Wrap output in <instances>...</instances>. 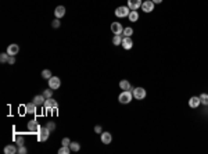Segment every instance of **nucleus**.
<instances>
[{
  "mask_svg": "<svg viewBox=\"0 0 208 154\" xmlns=\"http://www.w3.org/2000/svg\"><path fill=\"white\" fill-rule=\"evenodd\" d=\"M132 99H133V93L130 92V90H124V92L119 93V96H118V100H119V103H121V104L130 103Z\"/></svg>",
  "mask_w": 208,
  "mask_h": 154,
  "instance_id": "nucleus-1",
  "label": "nucleus"
},
{
  "mask_svg": "<svg viewBox=\"0 0 208 154\" xmlns=\"http://www.w3.org/2000/svg\"><path fill=\"white\" fill-rule=\"evenodd\" d=\"M49 135H50V129L47 126H42L39 129V132H38V140L39 142H46L49 139Z\"/></svg>",
  "mask_w": 208,
  "mask_h": 154,
  "instance_id": "nucleus-2",
  "label": "nucleus"
},
{
  "mask_svg": "<svg viewBox=\"0 0 208 154\" xmlns=\"http://www.w3.org/2000/svg\"><path fill=\"white\" fill-rule=\"evenodd\" d=\"M130 13V8L128 7V6H121V7H118L117 10H115V15L119 18H125L128 17Z\"/></svg>",
  "mask_w": 208,
  "mask_h": 154,
  "instance_id": "nucleus-3",
  "label": "nucleus"
},
{
  "mask_svg": "<svg viewBox=\"0 0 208 154\" xmlns=\"http://www.w3.org/2000/svg\"><path fill=\"white\" fill-rule=\"evenodd\" d=\"M133 93V97L136 99V100H143L144 97H146V89H143V88H135V90L132 92Z\"/></svg>",
  "mask_w": 208,
  "mask_h": 154,
  "instance_id": "nucleus-4",
  "label": "nucleus"
},
{
  "mask_svg": "<svg viewBox=\"0 0 208 154\" xmlns=\"http://www.w3.org/2000/svg\"><path fill=\"white\" fill-rule=\"evenodd\" d=\"M43 107L46 111H50L51 108H57L58 107V104L56 100H53V97H50V99H46V101H44L43 104Z\"/></svg>",
  "mask_w": 208,
  "mask_h": 154,
  "instance_id": "nucleus-5",
  "label": "nucleus"
},
{
  "mask_svg": "<svg viewBox=\"0 0 208 154\" xmlns=\"http://www.w3.org/2000/svg\"><path fill=\"white\" fill-rule=\"evenodd\" d=\"M60 85H61V81L58 76H51V78L49 79V88H50V89L56 90L60 88Z\"/></svg>",
  "mask_w": 208,
  "mask_h": 154,
  "instance_id": "nucleus-6",
  "label": "nucleus"
},
{
  "mask_svg": "<svg viewBox=\"0 0 208 154\" xmlns=\"http://www.w3.org/2000/svg\"><path fill=\"white\" fill-rule=\"evenodd\" d=\"M111 32L114 35H122L124 32V26L121 25V22H112L111 24Z\"/></svg>",
  "mask_w": 208,
  "mask_h": 154,
  "instance_id": "nucleus-7",
  "label": "nucleus"
},
{
  "mask_svg": "<svg viewBox=\"0 0 208 154\" xmlns=\"http://www.w3.org/2000/svg\"><path fill=\"white\" fill-rule=\"evenodd\" d=\"M142 10H143L144 13H151V11L154 10V3H153L151 0H146V2H143V4H142Z\"/></svg>",
  "mask_w": 208,
  "mask_h": 154,
  "instance_id": "nucleus-8",
  "label": "nucleus"
},
{
  "mask_svg": "<svg viewBox=\"0 0 208 154\" xmlns=\"http://www.w3.org/2000/svg\"><path fill=\"white\" fill-rule=\"evenodd\" d=\"M142 0H128V7L130 10H137V8L142 7Z\"/></svg>",
  "mask_w": 208,
  "mask_h": 154,
  "instance_id": "nucleus-9",
  "label": "nucleus"
},
{
  "mask_svg": "<svg viewBox=\"0 0 208 154\" xmlns=\"http://www.w3.org/2000/svg\"><path fill=\"white\" fill-rule=\"evenodd\" d=\"M122 47L125 49V50H130L133 47V42H132V39H130L129 36H125L124 39H122Z\"/></svg>",
  "mask_w": 208,
  "mask_h": 154,
  "instance_id": "nucleus-10",
  "label": "nucleus"
},
{
  "mask_svg": "<svg viewBox=\"0 0 208 154\" xmlns=\"http://www.w3.org/2000/svg\"><path fill=\"white\" fill-rule=\"evenodd\" d=\"M18 51H20V46H18V45H15V43H13V45H8V47H7L8 56H17Z\"/></svg>",
  "mask_w": 208,
  "mask_h": 154,
  "instance_id": "nucleus-11",
  "label": "nucleus"
},
{
  "mask_svg": "<svg viewBox=\"0 0 208 154\" xmlns=\"http://www.w3.org/2000/svg\"><path fill=\"white\" fill-rule=\"evenodd\" d=\"M28 129L31 131V132H39V124H38V121L36 119H32V121H29L28 122Z\"/></svg>",
  "mask_w": 208,
  "mask_h": 154,
  "instance_id": "nucleus-12",
  "label": "nucleus"
},
{
  "mask_svg": "<svg viewBox=\"0 0 208 154\" xmlns=\"http://www.w3.org/2000/svg\"><path fill=\"white\" fill-rule=\"evenodd\" d=\"M119 88H121L122 90H130V92H133V90H135V88H133V86L130 85V83L128 82L126 79H124V81H121V82H119Z\"/></svg>",
  "mask_w": 208,
  "mask_h": 154,
  "instance_id": "nucleus-13",
  "label": "nucleus"
},
{
  "mask_svg": "<svg viewBox=\"0 0 208 154\" xmlns=\"http://www.w3.org/2000/svg\"><path fill=\"white\" fill-rule=\"evenodd\" d=\"M200 104H201L200 97H197V96L190 97V100H189V106H190L191 108H197L198 106H200Z\"/></svg>",
  "mask_w": 208,
  "mask_h": 154,
  "instance_id": "nucleus-14",
  "label": "nucleus"
},
{
  "mask_svg": "<svg viewBox=\"0 0 208 154\" xmlns=\"http://www.w3.org/2000/svg\"><path fill=\"white\" fill-rule=\"evenodd\" d=\"M111 140H112L111 133H108V132H103V133H101V142H103L104 144H110V143H111Z\"/></svg>",
  "mask_w": 208,
  "mask_h": 154,
  "instance_id": "nucleus-15",
  "label": "nucleus"
},
{
  "mask_svg": "<svg viewBox=\"0 0 208 154\" xmlns=\"http://www.w3.org/2000/svg\"><path fill=\"white\" fill-rule=\"evenodd\" d=\"M44 101H46V97H44L43 94H38V96L33 97V103H35L36 106H43Z\"/></svg>",
  "mask_w": 208,
  "mask_h": 154,
  "instance_id": "nucleus-16",
  "label": "nucleus"
},
{
  "mask_svg": "<svg viewBox=\"0 0 208 154\" xmlns=\"http://www.w3.org/2000/svg\"><path fill=\"white\" fill-rule=\"evenodd\" d=\"M36 107H38V106H36L35 103H28V104H25V111L28 112V114H35L36 112Z\"/></svg>",
  "mask_w": 208,
  "mask_h": 154,
  "instance_id": "nucleus-17",
  "label": "nucleus"
},
{
  "mask_svg": "<svg viewBox=\"0 0 208 154\" xmlns=\"http://www.w3.org/2000/svg\"><path fill=\"white\" fill-rule=\"evenodd\" d=\"M54 14H56V18L64 17V14H65V7H64V6H58V7H56V10H54Z\"/></svg>",
  "mask_w": 208,
  "mask_h": 154,
  "instance_id": "nucleus-18",
  "label": "nucleus"
},
{
  "mask_svg": "<svg viewBox=\"0 0 208 154\" xmlns=\"http://www.w3.org/2000/svg\"><path fill=\"white\" fill-rule=\"evenodd\" d=\"M4 153L6 154H14V153H18V149L14 146V144H8V146L4 147Z\"/></svg>",
  "mask_w": 208,
  "mask_h": 154,
  "instance_id": "nucleus-19",
  "label": "nucleus"
},
{
  "mask_svg": "<svg viewBox=\"0 0 208 154\" xmlns=\"http://www.w3.org/2000/svg\"><path fill=\"white\" fill-rule=\"evenodd\" d=\"M128 18L130 20V22H136L137 20H139V13H137L136 10H130L129 15H128Z\"/></svg>",
  "mask_w": 208,
  "mask_h": 154,
  "instance_id": "nucleus-20",
  "label": "nucleus"
},
{
  "mask_svg": "<svg viewBox=\"0 0 208 154\" xmlns=\"http://www.w3.org/2000/svg\"><path fill=\"white\" fill-rule=\"evenodd\" d=\"M122 39H124V38H122L121 35H115L114 38H112V43H114L115 46H119V45H122Z\"/></svg>",
  "mask_w": 208,
  "mask_h": 154,
  "instance_id": "nucleus-21",
  "label": "nucleus"
},
{
  "mask_svg": "<svg viewBox=\"0 0 208 154\" xmlns=\"http://www.w3.org/2000/svg\"><path fill=\"white\" fill-rule=\"evenodd\" d=\"M198 97H200L201 104H204V106H208V94H207V93H201Z\"/></svg>",
  "mask_w": 208,
  "mask_h": 154,
  "instance_id": "nucleus-22",
  "label": "nucleus"
},
{
  "mask_svg": "<svg viewBox=\"0 0 208 154\" xmlns=\"http://www.w3.org/2000/svg\"><path fill=\"white\" fill-rule=\"evenodd\" d=\"M69 149H71V151H79V150H81V144L76 143V142H71Z\"/></svg>",
  "mask_w": 208,
  "mask_h": 154,
  "instance_id": "nucleus-23",
  "label": "nucleus"
},
{
  "mask_svg": "<svg viewBox=\"0 0 208 154\" xmlns=\"http://www.w3.org/2000/svg\"><path fill=\"white\" fill-rule=\"evenodd\" d=\"M14 140H15V143H17L18 146H22V144H24V136H22V135H15Z\"/></svg>",
  "mask_w": 208,
  "mask_h": 154,
  "instance_id": "nucleus-24",
  "label": "nucleus"
},
{
  "mask_svg": "<svg viewBox=\"0 0 208 154\" xmlns=\"http://www.w3.org/2000/svg\"><path fill=\"white\" fill-rule=\"evenodd\" d=\"M71 153V149H69V146H63L58 150V154H69Z\"/></svg>",
  "mask_w": 208,
  "mask_h": 154,
  "instance_id": "nucleus-25",
  "label": "nucleus"
},
{
  "mask_svg": "<svg viewBox=\"0 0 208 154\" xmlns=\"http://www.w3.org/2000/svg\"><path fill=\"white\" fill-rule=\"evenodd\" d=\"M122 33H124L125 36H129V38H130V36L133 35V29L130 28V26H128V28H124V32H122Z\"/></svg>",
  "mask_w": 208,
  "mask_h": 154,
  "instance_id": "nucleus-26",
  "label": "nucleus"
},
{
  "mask_svg": "<svg viewBox=\"0 0 208 154\" xmlns=\"http://www.w3.org/2000/svg\"><path fill=\"white\" fill-rule=\"evenodd\" d=\"M42 78L50 79V78H51V72L49 71V69H43V71H42Z\"/></svg>",
  "mask_w": 208,
  "mask_h": 154,
  "instance_id": "nucleus-27",
  "label": "nucleus"
},
{
  "mask_svg": "<svg viewBox=\"0 0 208 154\" xmlns=\"http://www.w3.org/2000/svg\"><path fill=\"white\" fill-rule=\"evenodd\" d=\"M8 53H2L0 54V63H7L8 61Z\"/></svg>",
  "mask_w": 208,
  "mask_h": 154,
  "instance_id": "nucleus-28",
  "label": "nucleus"
},
{
  "mask_svg": "<svg viewBox=\"0 0 208 154\" xmlns=\"http://www.w3.org/2000/svg\"><path fill=\"white\" fill-rule=\"evenodd\" d=\"M43 96L46 97V99H50V97L53 96V89H46L43 92Z\"/></svg>",
  "mask_w": 208,
  "mask_h": 154,
  "instance_id": "nucleus-29",
  "label": "nucleus"
},
{
  "mask_svg": "<svg viewBox=\"0 0 208 154\" xmlns=\"http://www.w3.org/2000/svg\"><path fill=\"white\" fill-rule=\"evenodd\" d=\"M18 153L20 154H26L28 153V150H26V147L22 144V146H18Z\"/></svg>",
  "mask_w": 208,
  "mask_h": 154,
  "instance_id": "nucleus-30",
  "label": "nucleus"
},
{
  "mask_svg": "<svg viewBox=\"0 0 208 154\" xmlns=\"http://www.w3.org/2000/svg\"><path fill=\"white\" fill-rule=\"evenodd\" d=\"M51 26H53V28H60V20H58V18H56V20L51 22Z\"/></svg>",
  "mask_w": 208,
  "mask_h": 154,
  "instance_id": "nucleus-31",
  "label": "nucleus"
},
{
  "mask_svg": "<svg viewBox=\"0 0 208 154\" xmlns=\"http://www.w3.org/2000/svg\"><path fill=\"white\" fill-rule=\"evenodd\" d=\"M46 126H47L49 129H50V132L56 129V124H54V122H47V125H46Z\"/></svg>",
  "mask_w": 208,
  "mask_h": 154,
  "instance_id": "nucleus-32",
  "label": "nucleus"
},
{
  "mask_svg": "<svg viewBox=\"0 0 208 154\" xmlns=\"http://www.w3.org/2000/svg\"><path fill=\"white\" fill-rule=\"evenodd\" d=\"M61 143H63V146H69V144H71V140H69L68 137H64Z\"/></svg>",
  "mask_w": 208,
  "mask_h": 154,
  "instance_id": "nucleus-33",
  "label": "nucleus"
},
{
  "mask_svg": "<svg viewBox=\"0 0 208 154\" xmlns=\"http://www.w3.org/2000/svg\"><path fill=\"white\" fill-rule=\"evenodd\" d=\"M94 132H96V133H100V135H101V133H103V129H101V126L100 125H96V126H94Z\"/></svg>",
  "mask_w": 208,
  "mask_h": 154,
  "instance_id": "nucleus-34",
  "label": "nucleus"
},
{
  "mask_svg": "<svg viewBox=\"0 0 208 154\" xmlns=\"http://www.w3.org/2000/svg\"><path fill=\"white\" fill-rule=\"evenodd\" d=\"M8 63H10V64H14V63H15V57H14V56H10V57H8Z\"/></svg>",
  "mask_w": 208,
  "mask_h": 154,
  "instance_id": "nucleus-35",
  "label": "nucleus"
},
{
  "mask_svg": "<svg viewBox=\"0 0 208 154\" xmlns=\"http://www.w3.org/2000/svg\"><path fill=\"white\" fill-rule=\"evenodd\" d=\"M151 2H153V3H154V4H160V3H161V2H162V0H151Z\"/></svg>",
  "mask_w": 208,
  "mask_h": 154,
  "instance_id": "nucleus-36",
  "label": "nucleus"
},
{
  "mask_svg": "<svg viewBox=\"0 0 208 154\" xmlns=\"http://www.w3.org/2000/svg\"><path fill=\"white\" fill-rule=\"evenodd\" d=\"M144 2H146V0H144Z\"/></svg>",
  "mask_w": 208,
  "mask_h": 154,
  "instance_id": "nucleus-37",
  "label": "nucleus"
}]
</instances>
